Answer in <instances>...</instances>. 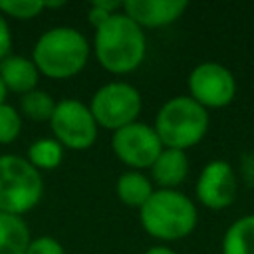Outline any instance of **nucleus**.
Listing matches in <instances>:
<instances>
[{"label": "nucleus", "mask_w": 254, "mask_h": 254, "mask_svg": "<svg viewBox=\"0 0 254 254\" xmlns=\"http://www.w3.org/2000/svg\"><path fill=\"white\" fill-rule=\"evenodd\" d=\"M26 254H65V248L54 236H36L30 240Z\"/></svg>", "instance_id": "nucleus-22"}, {"label": "nucleus", "mask_w": 254, "mask_h": 254, "mask_svg": "<svg viewBox=\"0 0 254 254\" xmlns=\"http://www.w3.org/2000/svg\"><path fill=\"white\" fill-rule=\"evenodd\" d=\"M64 151L54 137H40L28 147L26 159L38 171H54L64 163Z\"/></svg>", "instance_id": "nucleus-17"}, {"label": "nucleus", "mask_w": 254, "mask_h": 254, "mask_svg": "<svg viewBox=\"0 0 254 254\" xmlns=\"http://www.w3.org/2000/svg\"><path fill=\"white\" fill-rule=\"evenodd\" d=\"M189 4L185 0H127L123 14H127L139 28H163L177 22Z\"/></svg>", "instance_id": "nucleus-11"}, {"label": "nucleus", "mask_w": 254, "mask_h": 254, "mask_svg": "<svg viewBox=\"0 0 254 254\" xmlns=\"http://www.w3.org/2000/svg\"><path fill=\"white\" fill-rule=\"evenodd\" d=\"M189 157L187 151L179 149H163L161 155L155 159V163L149 169L153 185L159 189H177L183 185L189 177Z\"/></svg>", "instance_id": "nucleus-12"}, {"label": "nucleus", "mask_w": 254, "mask_h": 254, "mask_svg": "<svg viewBox=\"0 0 254 254\" xmlns=\"http://www.w3.org/2000/svg\"><path fill=\"white\" fill-rule=\"evenodd\" d=\"M194 192L198 202L210 210H224L230 206L238 194V179L230 163L222 159L206 163L196 179Z\"/></svg>", "instance_id": "nucleus-10"}, {"label": "nucleus", "mask_w": 254, "mask_h": 254, "mask_svg": "<svg viewBox=\"0 0 254 254\" xmlns=\"http://www.w3.org/2000/svg\"><path fill=\"white\" fill-rule=\"evenodd\" d=\"M208 111L189 95L171 97L155 115L153 129L165 149L187 151L198 145L208 131Z\"/></svg>", "instance_id": "nucleus-4"}, {"label": "nucleus", "mask_w": 254, "mask_h": 254, "mask_svg": "<svg viewBox=\"0 0 254 254\" xmlns=\"http://www.w3.org/2000/svg\"><path fill=\"white\" fill-rule=\"evenodd\" d=\"M0 79L6 87V91L24 95L32 89H38L40 71L34 65L32 58L10 54L0 62Z\"/></svg>", "instance_id": "nucleus-13"}, {"label": "nucleus", "mask_w": 254, "mask_h": 254, "mask_svg": "<svg viewBox=\"0 0 254 254\" xmlns=\"http://www.w3.org/2000/svg\"><path fill=\"white\" fill-rule=\"evenodd\" d=\"M6 95H8V91H6V87H4V83H2V79H0V105L6 103Z\"/></svg>", "instance_id": "nucleus-25"}, {"label": "nucleus", "mask_w": 254, "mask_h": 254, "mask_svg": "<svg viewBox=\"0 0 254 254\" xmlns=\"http://www.w3.org/2000/svg\"><path fill=\"white\" fill-rule=\"evenodd\" d=\"M46 10L44 0H0V14L14 20H32Z\"/></svg>", "instance_id": "nucleus-19"}, {"label": "nucleus", "mask_w": 254, "mask_h": 254, "mask_svg": "<svg viewBox=\"0 0 254 254\" xmlns=\"http://www.w3.org/2000/svg\"><path fill=\"white\" fill-rule=\"evenodd\" d=\"M44 196V179L26 157L0 155V212L24 216Z\"/></svg>", "instance_id": "nucleus-5"}, {"label": "nucleus", "mask_w": 254, "mask_h": 254, "mask_svg": "<svg viewBox=\"0 0 254 254\" xmlns=\"http://www.w3.org/2000/svg\"><path fill=\"white\" fill-rule=\"evenodd\" d=\"M115 192L125 206L141 208L155 192V187H153L151 177H147L143 171L127 169L125 173L119 175V179L115 183Z\"/></svg>", "instance_id": "nucleus-14"}, {"label": "nucleus", "mask_w": 254, "mask_h": 254, "mask_svg": "<svg viewBox=\"0 0 254 254\" xmlns=\"http://www.w3.org/2000/svg\"><path fill=\"white\" fill-rule=\"evenodd\" d=\"M121 10H123V2H101V0H95V2L89 4L87 20L93 26V30H97L101 24H105L113 14H117Z\"/></svg>", "instance_id": "nucleus-21"}, {"label": "nucleus", "mask_w": 254, "mask_h": 254, "mask_svg": "<svg viewBox=\"0 0 254 254\" xmlns=\"http://www.w3.org/2000/svg\"><path fill=\"white\" fill-rule=\"evenodd\" d=\"M222 254H254V214H244L226 228Z\"/></svg>", "instance_id": "nucleus-16"}, {"label": "nucleus", "mask_w": 254, "mask_h": 254, "mask_svg": "<svg viewBox=\"0 0 254 254\" xmlns=\"http://www.w3.org/2000/svg\"><path fill=\"white\" fill-rule=\"evenodd\" d=\"M143 230L161 240L177 242L187 238L198 220L194 202L177 189H155L151 198L139 208Z\"/></svg>", "instance_id": "nucleus-3"}, {"label": "nucleus", "mask_w": 254, "mask_h": 254, "mask_svg": "<svg viewBox=\"0 0 254 254\" xmlns=\"http://www.w3.org/2000/svg\"><path fill=\"white\" fill-rule=\"evenodd\" d=\"M89 54L91 46L77 28L54 26L36 40L32 62L40 75L50 79H69L87 65Z\"/></svg>", "instance_id": "nucleus-2"}, {"label": "nucleus", "mask_w": 254, "mask_h": 254, "mask_svg": "<svg viewBox=\"0 0 254 254\" xmlns=\"http://www.w3.org/2000/svg\"><path fill=\"white\" fill-rule=\"evenodd\" d=\"M10 50H12V32H10L8 20L0 14V62L6 56H10Z\"/></svg>", "instance_id": "nucleus-23"}, {"label": "nucleus", "mask_w": 254, "mask_h": 254, "mask_svg": "<svg viewBox=\"0 0 254 254\" xmlns=\"http://www.w3.org/2000/svg\"><path fill=\"white\" fill-rule=\"evenodd\" d=\"M111 149L115 157L131 171H145L151 169V165L165 147L159 135L155 133L153 125L135 121L113 131Z\"/></svg>", "instance_id": "nucleus-8"}, {"label": "nucleus", "mask_w": 254, "mask_h": 254, "mask_svg": "<svg viewBox=\"0 0 254 254\" xmlns=\"http://www.w3.org/2000/svg\"><path fill=\"white\" fill-rule=\"evenodd\" d=\"M143 254H177L173 248H169V246H165V244H157V246H151V248H147Z\"/></svg>", "instance_id": "nucleus-24"}, {"label": "nucleus", "mask_w": 254, "mask_h": 254, "mask_svg": "<svg viewBox=\"0 0 254 254\" xmlns=\"http://www.w3.org/2000/svg\"><path fill=\"white\" fill-rule=\"evenodd\" d=\"M32 236L22 216L0 212V254H26Z\"/></svg>", "instance_id": "nucleus-15"}, {"label": "nucleus", "mask_w": 254, "mask_h": 254, "mask_svg": "<svg viewBox=\"0 0 254 254\" xmlns=\"http://www.w3.org/2000/svg\"><path fill=\"white\" fill-rule=\"evenodd\" d=\"M93 52L97 64L105 71L125 75L143 64L147 56V38L143 28L121 10L95 30Z\"/></svg>", "instance_id": "nucleus-1"}, {"label": "nucleus", "mask_w": 254, "mask_h": 254, "mask_svg": "<svg viewBox=\"0 0 254 254\" xmlns=\"http://www.w3.org/2000/svg\"><path fill=\"white\" fill-rule=\"evenodd\" d=\"M54 139L71 151H85L97 141L99 127L87 107L79 99H62L50 117Z\"/></svg>", "instance_id": "nucleus-7"}, {"label": "nucleus", "mask_w": 254, "mask_h": 254, "mask_svg": "<svg viewBox=\"0 0 254 254\" xmlns=\"http://www.w3.org/2000/svg\"><path fill=\"white\" fill-rule=\"evenodd\" d=\"M189 97L208 109H220L232 103L236 95L234 73L218 62H202L189 73Z\"/></svg>", "instance_id": "nucleus-9"}, {"label": "nucleus", "mask_w": 254, "mask_h": 254, "mask_svg": "<svg viewBox=\"0 0 254 254\" xmlns=\"http://www.w3.org/2000/svg\"><path fill=\"white\" fill-rule=\"evenodd\" d=\"M87 107L97 127L117 131L137 121L143 109V97L139 89L127 81H109L91 95Z\"/></svg>", "instance_id": "nucleus-6"}, {"label": "nucleus", "mask_w": 254, "mask_h": 254, "mask_svg": "<svg viewBox=\"0 0 254 254\" xmlns=\"http://www.w3.org/2000/svg\"><path fill=\"white\" fill-rule=\"evenodd\" d=\"M56 103L58 101L44 89H32L20 95V109L32 121H50Z\"/></svg>", "instance_id": "nucleus-18"}, {"label": "nucleus", "mask_w": 254, "mask_h": 254, "mask_svg": "<svg viewBox=\"0 0 254 254\" xmlns=\"http://www.w3.org/2000/svg\"><path fill=\"white\" fill-rule=\"evenodd\" d=\"M22 133V115L10 103L0 105V145L14 143Z\"/></svg>", "instance_id": "nucleus-20"}]
</instances>
